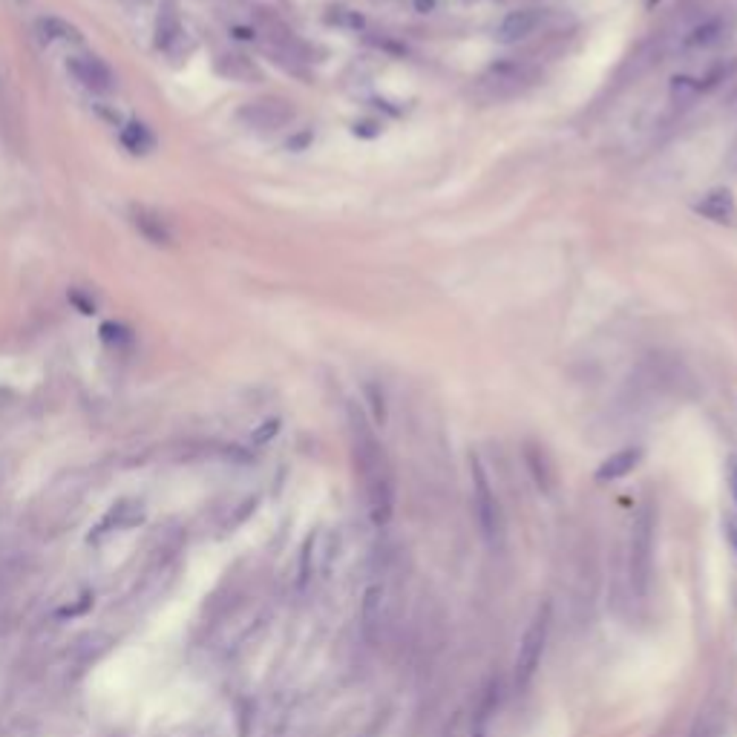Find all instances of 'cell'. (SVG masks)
I'll list each match as a JSON object with an SVG mask.
<instances>
[{
	"instance_id": "6da1fadb",
	"label": "cell",
	"mask_w": 737,
	"mask_h": 737,
	"mask_svg": "<svg viewBox=\"0 0 737 737\" xmlns=\"http://www.w3.org/2000/svg\"><path fill=\"white\" fill-rule=\"evenodd\" d=\"M348 426H352L355 464L366 490L369 519L374 527H386L395 515V473H392L389 456H386V449L369 426L366 415L355 406L348 412Z\"/></svg>"
},
{
	"instance_id": "7a4b0ae2",
	"label": "cell",
	"mask_w": 737,
	"mask_h": 737,
	"mask_svg": "<svg viewBox=\"0 0 737 737\" xmlns=\"http://www.w3.org/2000/svg\"><path fill=\"white\" fill-rule=\"evenodd\" d=\"M654 530H657V513L654 504L645 501L633 515L631 527V556H628V571H631V585L640 599L649 597L651 590V576H654Z\"/></svg>"
},
{
	"instance_id": "3957f363",
	"label": "cell",
	"mask_w": 737,
	"mask_h": 737,
	"mask_svg": "<svg viewBox=\"0 0 737 737\" xmlns=\"http://www.w3.org/2000/svg\"><path fill=\"white\" fill-rule=\"evenodd\" d=\"M548 633H550V605L545 602L539 605V611L530 619V625L519 642V651H515V663H513L515 689H527V685L533 683L536 671L541 666V657H545Z\"/></svg>"
},
{
	"instance_id": "277c9868",
	"label": "cell",
	"mask_w": 737,
	"mask_h": 737,
	"mask_svg": "<svg viewBox=\"0 0 737 737\" xmlns=\"http://www.w3.org/2000/svg\"><path fill=\"white\" fill-rule=\"evenodd\" d=\"M470 475H473V510H475L478 527H482L487 541H496L501 533V510H498L496 490L490 484V475L478 456H470Z\"/></svg>"
},
{
	"instance_id": "5b68a950",
	"label": "cell",
	"mask_w": 737,
	"mask_h": 737,
	"mask_svg": "<svg viewBox=\"0 0 737 737\" xmlns=\"http://www.w3.org/2000/svg\"><path fill=\"white\" fill-rule=\"evenodd\" d=\"M67 70L84 89H89V93H96V96L113 93L115 79H113L110 67L101 58H96V55H72L67 61Z\"/></svg>"
},
{
	"instance_id": "8992f818",
	"label": "cell",
	"mask_w": 737,
	"mask_h": 737,
	"mask_svg": "<svg viewBox=\"0 0 737 737\" xmlns=\"http://www.w3.org/2000/svg\"><path fill=\"white\" fill-rule=\"evenodd\" d=\"M294 110L289 107V101L280 98H263V101H251L239 110V121H245L254 130H277L286 121H291Z\"/></svg>"
},
{
	"instance_id": "52a82bcc",
	"label": "cell",
	"mask_w": 737,
	"mask_h": 737,
	"mask_svg": "<svg viewBox=\"0 0 737 737\" xmlns=\"http://www.w3.org/2000/svg\"><path fill=\"white\" fill-rule=\"evenodd\" d=\"M383 611H386L383 585H369L364 593V605H360V625H364V637L369 642H378V637H381Z\"/></svg>"
},
{
	"instance_id": "ba28073f",
	"label": "cell",
	"mask_w": 737,
	"mask_h": 737,
	"mask_svg": "<svg viewBox=\"0 0 737 737\" xmlns=\"http://www.w3.org/2000/svg\"><path fill=\"white\" fill-rule=\"evenodd\" d=\"M541 23V12L539 9H519V12H510L507 18L501 21L498 27V41L501 44H515V41H524L530 38Z\"/></svg>"
},
{
	"instance_id": "9c48e42d",
	"label": "cell",
	"mask_w": 737,
	"mask_h": 737,
	"mask_svg": "<svg viewBox=\"0 0 737 737\" xmlns=\"http://www.w3.org/2000/svg\"><path fill=\"white\" fill-rule=\"evenodd\" d=\"M694 208H697V214H700V216L711 219V222H717V225H732L734 219H737V205L732 199V193L723 190V188L706 193V197L697 202Z\"/></svg>"
},
{
	"instance_id": "30bf717a",
	"label": "cell",
	"mask_w": 737,
	"mask_h": 737,
	"mask_svg": "<svg viewBox=\"0 0 737 737\" xmlns=\"http://www.w3.org/2000/svg\"><path fill=\"white\" fill-rule=\"evenodd\" d=\"M524 464H527L530 475H533V482L539 484V490L550 493L553 484H556V467H553V461L548 456V449L541 444H536V441H527L524 444Z\"/></svg>"
},
{
	"instance_id": "8fae6325",
	"label": "cell",
	"mask_w": 737,
	"mask_h": 737,
	"mask_svg": "<svg viewBox=\"0 0 737 737\" xmlns=\"http://www.w3.org/2000/svg\"><path fill=\"white\" fill-rule=\"evenodd\" d=\"M640 461H642V449L640 447H625V449L614 452V456H607L599 464L597 478L599 482H616V478H625L628 473L637 470Z\"/></svg>"
},
{
	"instance_id": "7c38bea8",
	"label": "cell",
	"mask_w": 737,
	"mask_h": 737,
	"mask_svg": "<svg viewBox=\"0 0 737 737\" xmlns=\"http://www.w3.org/2000/svg\"><path fill=\"white\" fill-rule=\"evenodd\" d=\"M133 225H136L138 234L145 237L147 242H153V245H171L173 242L171 225L164 222L162 214L150 211V208H136L133 211Z\"/></svg>"
},
{
	"instance_id": "4fadbf2b",
	"label": "cell",
	"mask_w": 737,
	"mask_h": 737,
	"mask_svg": "<svg viewBox=\"0 0 737 737\" xmlns=\"http://www.w3.org/2000/svg\"><path fill=\"white\" fill-rule=\"evenodd\" d=\"M141 519H145V504L136 501V498H124L107 513V519H105V524H101V530H107V527H119V530L136 527Z\"/></svg>"
},
{
	"instance_id": "5bb4252c",
	"label": "cell",
	"mask_w": 737,
	"mask_h": 737,
	"mask_svg": "<svg viewBox=\"0 0 737 737\" xmlns=\"http://www.w3.org/2000/svg\"><path fill=\"white\" fill-rule=\"evenodd\" d=\"M498 689L493 683L484 689V697H482V703H478L475 708V715H473V726H470V737H487L490 732V717H493V711H496V703H498Z\"/></svg>"
},
{
	"instance_id": "9a60e30c",
	"label": "cell",
	"mask_w": 737,
	"mask_h": 737,
	"mask_svg": "<svg viewBox=\"0 0 737 737\" xmlns=\"http://www.w3.org/2000/svg\"><path fill=\"white\" fill-rule=\"evenodd\" d=\"M121 141H124V147L130 150V153H150L153 147H156V138H153V133L147 130L145 124H138V121L124 127Z\"/></svg>"
},
{
	"instance_id": "2e32d148",
	"label": "cell",
	"mask_w": 737,
	"mask_h": 737,
	"mask_svg": "<svg viewBox=\"0 0 737 737\" xmlns=\"http://www.w3.org/2000/svg\"><path fill=\"white\" fill-rule=\"evenodd\" d=\"M38 29H41V35L46 38V41H75L79 38V32H75V27H70L67 21H61V18H41L38 21Z\"/></svg>"
},
{
	"instance_id": "e0dca14e",
	"label": "cell",
	"mask_w": 737,
	"mask_h": 737,
	"mask_svg": "<svg viewBox=\"0 0 737 737\" xmlns=\"http://www.w3.org/2000/svg\"><path fill=\"white\" fill-rule=\"evenodd\" d=\"M720 35H723V23L720 21H711V23H706V27L694 29L685 44H689V46H708V44L720 41Z\"/></svg>"
},
{
	"instance_id": "ac0fdd59",
	"label": "cell",
	"mask_w": 737,
	"mask_h": 737,
	"mask_svg": "<svg viewBox=\"0 0 737 737\" xmlns=\"http://www.w3.org/2000/svg\"><path fill=\"white\" fill-rule=\"evenodd\" d=\"M182 35V27H179V21H176V15H171V12H167V15L159 21V46L162 49H171V44L176 41V38Z\"/></svg>"
},
{
	"instance_id": "d6986e66",
	"label": "cell",
	"mask_w": 737,
	"mask_h": 737,
	"mask_svg": "<svg viewBox=\"0 0 737 737\" xmlns=\"http://www.w3.org/2000/svg\"><path fill=\"white\" fill-rule=\"evenodd\" d=\"M101 340L110 346H124V343H133V334L124 326H119V322H105V326H101Z\"/></svg>"
},
{
	"instance_id": "ffe728a7",
	"label": "cell",
	"mask_w": 737,
	"mask_h": 737,
	"mask_svg": "<svg viewBox=\"0 0 737 737\" xmlns=\"http://www.w3.org/2000/svg\"><path fill=\"white\" fill-rule=\"evenodd\" d=\"M277 432H280V423H277V421H268V423L263 426V430H256V432H254V441H256V444H263V441H268L271 435H277Z\"/></svg>"
},
{
	"instance_id": "44dd1931",
	"label": "cell",
	"mask_w": 737,
	"mask_h": 737,
	"mask_svg": "<svg viewBox=\"0 0 737 737\" xmlns=\"http://www.w3.org/2000/svg\"><path fill=\"white\" fill-rule=\"evenodd\" d=\"M689 737H715V729H711V723L706 717H700V720L694 723V729H691Z\"/></svg>"
},
{
	"instance_id": "7402d4cb",
	"label": "cell",
	"mask_w": 737,
	"mask_h": 737,
	"mask_svg": "<svg viewBox=\"0 0 737 737\" xmlns=\"http://www.w3.org/2000/svg\"><path fill=\"white\" fill-rule=\"evenodd\" d=\"M726 536H729L732 548L737 553V519H734V515H726Z\"/></svg>"
},
{
	"instance_id": "603a6c76",
	"label": "cell",
	"mask_w": 737,
	"mask_h": 737,
	"mask_svg": "<svg viewBox=\"0 0 737 737\" xmlns=\"http://www.w3.org/2000/svg\"><path fill=\"white\" fill-rule=\"evenodd\" d=\"M726 171H729L732 176H737V138H734V145H732L729 153H726Z\"/></svg>"
},
{
	"instance_id": "cb8c5ba5",
	"label": "cell",
	"mask_w": 737,
	"mask_h": 737,
	"mask_svg": "<svg viewBox=\"0 0 737 737\" xmlns=\"http://www.w3.org/2000/svg\"><path fill=\"white\" fill-rule=\"evenodd\" d=\"M729 487H732V496L737 501V461L729 464Z\"/></svg>"
}]
</instances>
